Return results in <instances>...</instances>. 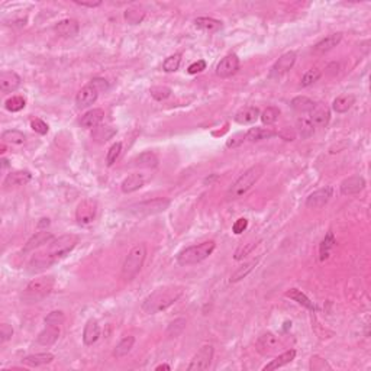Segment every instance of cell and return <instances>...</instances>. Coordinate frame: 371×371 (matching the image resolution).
<instances>
[{
  "label": "cell",
  "mask_w": 371,
  "mask_h": 371,
  "mask_svg": "<svg viewBox=\"0 0 371 371\" xmlns=\"http://www.w3.org/2000/svg\"><path fill=\"white\" fill-rule=\"evenodd\" d=\"M77 244H79V237L74 235V234H67L63 237L54 238L47 245V248L44 251L37 253L32 257L29 267H31L32 271L48 269L49 266H52L60 260L65 258L76 248Z\"/></svg>",
  "instance_id": "cell-1"
},
{
  "label": "cell",
  "mask_w": 371,
  "mask_h": 371,
  "mask_svg": "<svg viewBox=\"0 0 371 371\" xmlns=\"http://www.w3.org/2000/svg\"><path fill=\"white\" fill-rule=\"evenodd\" d=\"M182 63V54H174L166 58V61L163 63V70L166 73H174L179 70Z\"/></svg>",
  "instance_id": "cell-43"
},
{
  "label": "cell",
  "mask_w": 371,
  "mask_h": 371,
  "mask_svg": "<svg viewBox=\"0 0 371 371\" xmlns=\"http://www.w3.org/2000/svg\"><path fill=\"white\" fill-rule=\"evenodd\" d=\"M296 58H297V56H296L294 51H290V52L283 54V56L277 60L276 64L273 65V68H271V76L280 77V76L286 74L289 70H292L293 65L296 63Z\"/></svg>",
  "instance_id": "cell-14"
},
{
  "label": "cell",
  "mask_w": 371,
  "mask_h": 371,
  "mask_svg": "<svg viewBox=\"0 0 371 371\" xmlns=\"http://www.w3.org/2000/svg\"><path fill=\"white\" fill-rule=\"evenodd\" d=\"M341 40H342V33H340V32H338V33L328 35L326 38L319 41L315 47H313V52H315V54H325V52H328V51H331V49L337 47L341 42Z\"/></svg>",
  "instance_id": "cell-24"
},
{
  "label": "cell",
  "mask_w": 371,
  "mask_h": 371,
  "mask_svg": "<svg viewBox=\"0 0 371 371\" xmlns=\"http://www.w3.org/2000/svg\"><path fill=\"white\" fill-rule=\"evenodd\" d=\"M25 104H26V102H25V99L22 96H13V97H10V99L6 100L5 108H6L9 112H19L24 109Z\"/></svg>",
  "instance_id": "cell-45"
},
{
  "label": "cell",
  "mask_w": 371,
  "mask_h": 371,
  "mask_svg": "<svg viewBox=\"0 0 371 371\" xmlns=\"http://www.w3.org/2000/svg\"><path fill=\"white\" fill-rule=\"evenodd\" d=\"M74 3L79 5V6H83V8H97V6L102 5L100 0H97V2H79V0H76Z\"/></svg>",
  "instance_id": "cell-57"
},
{
  "label": "cell",
  "mask_w": 371,
  "mask_h": 371,
  "mask_svg": "<svg viewBox=\"0 0 371 371\" xmlns=\"http://www.w3.org/2000/svg\"><path fill=\"white\" fill-rule=\"evenodd\" d=\"M239 58L235 54H228L226 57H223L218 67H216V76L221 77V79H228L231 76H234L235 73L239 70Z\"/></svg>",
  "instance_id": "cell-10"
},
{
  "label": "cell",
  "mask_w": 371,
  "mask_h": 371,
  "mask_svg": "<svg viewBox=\"0 0 371 371\" xmlns=\"http://www.w3.org/2000/svg\"><path fill=\"white\" fill-rule=\"evenodd\" d=\"M131 167H138V168H155L158 166V157L151 152V151H147V152H143L139 154L138 157H135L132 161Z\"/></svg>",
  "instance_id": "cell-26"
},
{
  "label": "cell",
  "mask_w": 371,
  "mask_h": 371,
  "mask_svg": "<svg viewBox=\"0 0 371 371\" xmlns=\"http://www.w3.org/2000/svg\"><path fill=\"white\" fill-rule=\"evenodd\" d=\"M60 338V326L57 325H47L42 331L40 332L37 342L40 345L44 347H49V345H54L57 341Z\"/></svg>",
  "instance_id": "cell-18"
},
{
  "label": "cell",
  "mask_w": 371,
  "mask_h": 371,
  "mask_svg": "<svg viewBox=\"0 0 371 371\" xmlns=\"http://www.w3.org/2000/svg\"><path fill=\"white\" fill-rule=\"evenodd\" d=\"M203 70H206V61L205 60H199V61H196V63H193L190 65L187 72H189L190 74H198V73H202Z\"/></svg>",
  "instance_id": "cell-55"
},
{
  "label": "cell",
  "mask_w": 371,
  "mask_h": 371,
  "mask_svg": "<svg viewBox=\"0 0 371 371\" xmlns=\"http://www.w3.org/2000/svg\"><path fill=\"white\" fill-rule=\"evenodd\" d=\"M150 93L155 100L161 102V100H166L171 96V89L167 86H152L150 89Z\"/></svg>",
  "instance_id": "cell-44"
},
{
  "label": "cell",
  "mask_w": 371,
  "mask_h": 371,
  "mask_svg": "<svg viewBox=\"0 0 371 371\" xmlns=\"http://www.w3.org/2000/svg\"><path fill=\"white\" fill-rule=\"evenodd\" d=\"M278 116H280V109L276 108V106H269L267 109H264L262 113H260V119L261 122L264 125H273L276 123L278 120Z\"/></svg>",
  "instance_id": "cell-39"
},
{
  "label": "cell",
  "mask_w": 371,
  "mask_h": 371,
  "mask_svg": "<svg viewBox=\"0 0 371 371\" xmlns=\"http://www.w3.org/2000/svg\"><path fill=\"white\" fill-rule=\"evenodd\" d=\"M286 297H289V299L297 302L299 305H302L303 308L309 309V310H315V305H313V302L309 299L305 293L300 292L299 289H290L289 292H286Z\"/></svg>",
  "instance_id": "cell-34"
},
{
  "label": "cell",
  "mask_w": 371,
  "mask_h": 371,
  "mask_svg": "<svg viewBox=\"0 0 371 371\" xmlns=\"http://www.w3.org/2000/svg\"><path fill=\"white\" fill-rule=\"evenodd\" d=\"M54 29L56 32L60 35V37H63V38H73V37H76L80 31V25L77 21H74V19H64L61 22H58V24L54 26Z\"/></svg>",
  "instance_id": "cell-20"
},
{
  "label": "cell",
  "mask_w": 371,
  "mask_h": 371,
  "mask_svg": "<svg viewBox=\"0 0 371 371\" xmlns=\"http://www.w3.org/2000/svg\"><path fill=\"white\" fill-rule=\"evenodd\" d=\"M214 352L215 349L212 345H203V347L199 349L198 352L195 354V357L191 358L187 370L189 371H202L207 370L212 364L214 360Z\"/></svg>",
  "instance_id": "cell-8"
},
{
  "label": "cell",
  "mask_w": 371,
  "mask_h": 371,
  "mask_svg": "<svg viewBox=\"0 0 371 371\" xmlns=\"http://www.w3.org/2000/svg\"><path fill=\"white\" fill-rule=\"evenodd\" d=\"M145 257H147L145 244H136L128 253L127 258L123 261V266H122V271H120V276L125 281H131L138 276V273L143 270Z\"/></svg>",
  "instance_id": "cell-6"
},
{
  "label": "cell",
  "mask_w": 371,
  "mask_h": 371,
  "mask_svg": "<svg viewBox=\"0 0 371 371\" xmlns=\"http://www.w3.org/2000/svg\"><path fill=\"white\" fill-rule=\"evenodd\" d=\"M332 193L333 190L332 187H324V189H319L313 191L312 195H309L308 199H306V206L309 209H321L324 207L332 198Z\"/></svg>",
  "instance_id": "cell-11"
},
{
  "label": "cell",
  "mask_w": 371,
  "mask_h": 371,
  "mask_svg": "<svg viewBox=\"0 0 371 371\" xmlns=\"http://www.w3.org/2000/svg\"><path fill=\"white\" fill-rule=\"evenodd\" d=\"M25 134L17 131V129H8L2 134V139L3 143L8 144H15V145H21V144L25 143Z\"/></svg>",
  "instance_id": "cell-38"
},
{
  "label": "cell",
  "mask_w": 371,
  "mask_h": 371,
  "mask_svg": "<svg viewBox=\"0 0 371 371\" xmlns=\"http://www.w3.org/2000/svg\"><path fill=\"white\" fill-rule=\"evenodd\" d=\"M135 338L134 337H125L123 340H120L116 344V347L113 349V357L115 358H123L131 352V349L134 348Z\"/></svg>",
  "instance_id": "cell-36"
},
{
  "label": "cell",
  "mask_w": 371,
  "mask_h": 371,
  "mask_svg": "<svg viewBox=\"0 0 371 371\" xmlns=\"http://www.w3.org/2000/svg\"><path fill=\"white\" fill-rule=\"evenodd\" d=\"M257 347H258V351H260L261 354L270 356V354L276 352L277 348H280V341L277 340V337L274 333L266 332L257 341Z\"/></svg>",
  "instance_id": "cell-17"
},
{
  "label": "cell",
  "mask_w": 371,
  "mask_h": 371,
  "mask_svg": "<svg viewBox=\"0 0 371 371\" xmlns=\"http://www.w3.org/2000/svg\"><path fill=\"white\" fill-rule=\"evenodd\" d=\"M100 337V326L96 319H89L87 324L84 325V331H83V342L84 345H93L97 342Z\"/></svg>",
  "instance_id": "cell-21"
},
{
  "label": "cell",
  "mask_w": 371,
  "mask_h": 371,
  "mask_svg": "<svg viewBox=\"0 0 371 371\" xmlns=\"http://www.w3.org/2000/svg\"><path fill=\"white\" fill-rule=\"evenodd\" d=\"M354 103H356V96L354 95L338 96L332 103V109L337 113H345L352 108Z\"/></svg>",
  "instance_id": "cell-30"
},
{
  "label": "cell",
  "mask_w": 371,
  "mask_h": 371,
  "mask_svg": "<svg viewBox=\"0 0 371 371\" xmlns=\"http://www.w3.org/2000/svg\"><path fill=\"white\" fill-rule=\"evenodd\" d=\"M184 326H186V319H175L174 322L170 324L168 326V329H167V335L168 337H177L179 333H182V331L184 329Z\"/></svg>",
  "instance_id": "cell-48"
},
{
  "label": "cell",
  "mask_w": 371,
  "mask_h": 371,
  "mask_svg": "<svg viewBox=\"0 0 371 371\" xmlns=\"http://www.w3.org/2000/svg\"><path fill=\"white\" fill-rule=\"evenodd\" d=\"M215 248H216V244L214 241H206L202 244L187 246L179 253L177 262H179V266H193V264L202 262L212 255Z\"/></svg>",
  "instance_id": "cell-5"
},
{
  "label": "cell",
  "mask_w": 371,
  "mask_h": 371,
  "mask_svg": "<svg viewBox=\"0 0 371 371\" xmlns=\"http://www.w3.org/2000/svg\"><path fill=\"white\" fill-rule=\"evenodd\" d=\"M297 131L302 138H310L313 132H315V127L313 123L310 122V119L308 118H300L297 119Z\"/></svg>",
  "instance_id": "cell-41"
},
{
  "label": "cell",
  "mask_w": 371,
  "mask_h": 371,
  "mask_svg": "<svg viewBox=\"0 0 371 371\" xmlns=\"http://www.w3.org/2000/svg\"><path fill=\"white\" fill-rule=\"evenodd\" d=\"M120 151H122V144L120 143H116L112 145L111 148H109V151H108V155H106V163H108V166L111 167L116 163V160H118L119 155H120Z\"/></svg>",
  "instance_id": "cell-47"
},
{
  "label": "cell",
  "mask_w": 371,
  "mask_h": 371,
  "mask_svg": "<svg viewBox=\"0 0 371 371\" xmlns=\"http://www.w3.org/2000/svg\"><path fill=\"white\" fill-rule=\"evenodd\" d=\"M290 104H292V108L296 112H300V113H309V112L315 108L316 103L313 102L312 99L306 97V96H297V97L292 99Z\"/></svg>",
  "instance_id": "cell-35"
},
{
  "label": "cell",
  "mask_w": 371,
  "mask_h": 371,
  "mask_svg": "<svg viewBox=\"0 0 371 371\" xmlns=\"http://www.w3.org/2000/svg\"><path fill=\"white\" fill-rule=\"evenodd\" d=\"M333 246H335V237H333L332 232H328L326 237L322 239L321 246H319V260L321 261L328 260L329 255H331V251Z\"/></svg>",
  "instance_id": "cell-37"
},
{
  "label": "cell",
  "mask_w": 371,
  "mask_h": 371,
  "mask_svg": "<svg viewBox=\"0 0 371 371\" xmlns=\"http://www.w3.org/2000/svg\"><path fill=\"white\" fill-rule=\"evenodd\" d=\"M22 79L15 72H3L0 74V90L3 93H13L21 87Z\"/></svg>",
  "instance_id": "cell-16"
},
{
  "label": "cell",
  "mask_w": 371,
  "mask_h": 371,
  "mask_svg": "<svg viewBox=\"0 0 371 371\" xmlns=\"http://www.w3.org/2000/svg\"><path fill=\"white\" fill-rule=\"evenodd\" d=\"M365 189V180L361 175H351L341 183V193L344 196H352L358 195L360 191Z\"/></svg>",
  "instance_id": "cell-15"
},
{
  "label": "cell",
  "mask_w": 371,
  "mask_h": 371,
  "mask_svg": "<svg viewBox=\"0 0 371 371\" xmlns=\"http://www.w3.org/2000/svg\"><path fill=\"white\" fill-rule=\"evenodd\" d=\"M170 206V200L167 199H154L148 202H143L131 207V214L135 216H148V215H155L160 212H164Z\"/></svg>",
  "instance_id": "cell-7"
},
{
  "label": "cell",
  "mask_w": 371,
  "mask_h": 371,
  "mask_svg": "<svg viewBox=\"0 0 371 371\" xmlns=\"http://www.w3.org/2000/svg\"><path fill=\"white\" fill-rule=\"evenodd\" d=\"M309 113H310V122L315 128H325L331 120V111L326 104L322 103L315 104V108Z\"/></svg>",
  "instance_id": "cell-13"
},
{
  "label": "cell",
  "mask_w": 371,
  "mask_h": 371,
  "mask_svg": "<svg viewBox=\"0 0 371 371\" xmlns=\"http://www.w3.org/2000/svg\"><path fill=\"white\" fill-rule=\"evenodd\" d=\"M116 135V129L112 127H97L93 129L92 132V138L93 141L99 144L108 143L109 139H112L113 136Z\"/></svg>",
  "instance_id": "cell-33"
},
{
  "label": "cell",
  "mask_w": 371,
  "mask_h": 371,
  "mask_svg": "<svg viewBox=\"0 0 371 371\" xmlns=\"http://www.w3.org/2000/svg\"><path fill=\"white\" fill-rule=\"evenodd\" d=\"M248 228V221L245 218H239L238 221H235L234 226H232V231L235 235H241L242 232H245V229Z\"/></svg>",
  "instance_id": "cell-53"
},
{
  "label": "cell",
  "mask_w": 371,
  "mask_h": 371,
  "mask_svg": "<svg viewBox=\"0 0 371 371\" xmlns=\"http://www.w3.org/2000/svg\"><path fill=\"white\" fill-rule=\"evenodd\" d=\"M260 118V111L255 106H245L235 113V122L239 125H251Z\"/></svg>",
  "instance_id": "cell-19"
},
{
  "label": "cell",
  "mask_w": 371,
  "mask_h": 371,
  "mask_svg": "<svg viewBox=\"0 0 371 371\" xmlns=\"http://www.w3.org/2000/svg\"><path fill=\"white\" fill-rule=\"evenodd\" d=\"M54 361V356L51 352H41V354H33V356L25 357L22 363L28 367H42Z\"/></svg>",
  "instance_id": "cell-29"
},
{
  "label": "cell",
  "mask_w": 371,
  "mask_h": 371,
  "mask_svg": "<svg viewBox=\"0 0 371 371\" xmlns=\"http://www.w3.org/2000/svg\"><path fill=\"white\" fill-rule=\"evenodd\" d=\"M64 321H65V316H64L61 310H52V312H49L47 317H45V324L47 325H57V326H60Z\"/></svg>",
  "instance_id": "cell-49"
},
{
  "label": "cell",
  "mask_w": 371,
  "mask_h": 371,
  "mask_svg": "<svg viewBox=\"0 0 371 371\" xmlns=\"http://www.w3.org/2000/svg\"><path fill=\"white\" fill-rule=\"evenodd\" d=\"M257 264H258V260H254L251 261V262H248V264H245V266H242V267H239V269L231 276V283H237V281H239V280H242V278H245V277L248 276L251 271H253L255 267H257Z\"/></svg>",
  "instance_id": "cell-40"
},
{
  "label": "cell",
  "mask_w": 371,
  "mask_h": 371,
  "mask_svg": "<svg viewBox=\"0 0 371 371\" xmlns=\"http://www.w3.org/2000/svg\"><path fill=\"white\" fill-rule=\"evenodd\" d=\"M262 174H264V167L260 166V164L248 168V170L238 179L237 182L229 187L228 193H226V199H228V200H237V199L242 198L245 193H248L254 184L260 180Z\"/></svg>",
  "instance_id": "cell-3"
},
{
  "label": "cell",
  "mask_w": 371,
  "mask_h": 371,
  "mask_svg": "<svg viewBox=\"0 0 371 371\" xmlns=\"http://www.w3.org/2000/svg\"><path fill=\"white\" fill-rule=\"evenodd\" d=\"M96 215H97V203L92 199H86L76 209V221L79 222L80 225L87 226V225L93 223Z\"/></svg>",
  "instance_id": "cell-9"
},
{
  "label": "cell",
  "mask_w": 371,
  "mask_h": 371,
  "mask_svg": "<svg viewBox=\"0 0 371 371\" xmlns=\"http://www.w3.org/2000/svg\"><path fill=\"white\" fill-rule=\"evenodd\" d=\"M184 293V287L175 285H168L158 287L150 293L143 302V310L148 315H155L168 309L180 299Z\"/></svg>",
  "instance_id": "cell-2"
},
{
  "label": "cell",
  "mask_w": 371,
  "mask_h": 371,
  "mask_svg": "<svg viewBox=\"0 0 371 371\" xmlns=\"http://www.w3.org/2000/svg\"><path fill=\"white\" fill-rule=\"evenodd\" d=\"M244 141H245L244 132H238V134L232 135L228 141H226V147H228V148H237V147H239L241 144H244Z\"/></svg>",
  "instance_id": "cell-52"
},
{
  "label": "cell",
  "mask_w": 371,
  "mask_h": 371,
  "mask_svg": "<svg viewBox=\"0 0 371 371\" xmlns=\"http://www.w3.org/2000/svg\"><path fill=\"white\" fill-rule=\"evenodd\" d=\"M31 128L37 132V134L40 135L48 134V131H49V127H48L42 119H33L31 122Z\"/></svg>",
  "instance_id": "cell-50"
},
{
  "label": "cell",
  "mask_w": 371,
  "mask_h": 371,
  "mask_svg": "<svg viewBox=\"0 0 371 371\" xmlns=\"http://www.w3.org/2000/svg\"><path fill=\"white\" fill-rule=\"evenodd\" d=\"M123 17H125V21L129 25H139L144 21V17H145V12L141 10V9L131 8L123 13Z\"/></svg>",
  "instance_id": "cell-42"
},
{
  "label": "cell",
  "mask_w": 371,
  "mask_h": 371,
  "mask_svg": "<svg viewBox=\"0 0 371 371\" xmlns=\"http://www.w3.org/2000/svg\"><path fill=\"white\" fill-rule=\"evenodd\" d=\"M155 370H157V371H161V370L170 371V370H171V367H170L168 364H161V365H158V367H155Z\"/></svg>",
  "instance_id": "cell-58"
},
{
  "label": "cell",
  "mask_w": 371,
  "mask_h": 371,
  "mask_svg": "<svg viewBox=\"0 0 371 371\" xmlns=\"http://www.w3.org/2000/svg\"><path fill=\"white\" fill-rule=\"evenodd\" d=\"M97 97H99V90L93 84H87L76 96V104L79 109H84L92 106L97 100Z\"/></svg>",
  "instance_id": "cell-12"
},
{
  "label": "cell",
  "mask_w": 371,
  "mask_h": 371,
  "mask_svg": "<svg viewBox=\"0 0 371 371\" xmlns=\"http://www.w3.org/2000/svg\"><path fill=\"white\" fill-rule=\"evenodd\" d=\"M103 118H104V112L102 109H92L81 116L80 123L86 129H95V128L100 127Z\"/></svg>",
  "instance_id": "cell-22"
},
{
  "label": "cell",
  "mask_w": 371,
  "mask_h": 371,
  "mask_svg": "<svg viewBox=\"0 0 371 371\" xmlns=\"http://www.w3.org/2000/svg\"><path fill=\"white\" fill-rule=\"evenodd\" d=\"M54 285H56V278L52 276L37 277L28 283L22 294V299L28 303H38L52 292Z\"/></svg>",
  "instance_id": "cell-4"
},
{
  "label": "cell",
  "mask_w": 371,
  "mask_h": 371,
  "mask_svg": "<svg viewBox=\"0 0 371 371\" xmlns=\"http://www.w3.org/2000/svg\"><path fill=\"white\" fill-rule=\"evenodd\" d=\"M2 166H3V168H6V167L9 166V161L6 160V158H3V160H2Z\"/></svg>",
  "instance_id": "cell-60"
},
{
  "label": "cell",
  "mask_w": 371,
  "mask_h": 371,
  "mask_svg": "<svg viewBox=\"0 0 371 371\" xmlns=\"http://www.w3.org/2000/svg\"><path fill=\"white\" fill-rule=\"evenodd\" d=\"M52 239H54V235H52L51 232H47V231L37 232V234L32 235V237L29 238V241L25 244L24 251L26 253V251H32V250H35V248H40L42 245L49 244Z\"/></svg>",
  "instance_id": "cell-23"
},
{
  "label": "cell",
  "mask_w": 371,
  "mask_h": 371,
  "mask_svg": "<svg viewBox=\"0 0 371 371\" xmlns=\"http://www.w3.org/2000/svg\"><path fill=\"white\" fill-rule=\"evenodd\" d=\"M144 184H145V177H144V174L135 173V174H131V175H128L127 179L122 182V184H120V190L128 195V193H134L136 190H139L141 187H144Z\"/></svg>",
  "instance_id": "cell-25"
},
{
  "label": "cell",
  "mask_w": 371,
  "mask_h": 371,
  "mask_svg": "<svg viewBox=\"0 0 371 371\" xmlns=\"http://www.w3.org/2000/svg\"><path fill=\"white\" fill-rule=\"evenodd\" d=\"M32 180V174L29 171H15V173L8 174L6 180H5V186H24L26 183Z\"/></svg>",
  "instance_id": "cell-32"
},
{
  "label": "cell",
  "mask_w": 371,
  "mask_h": 371,
  "mask_svg": "<svg viewBox=\"0 0 371 371\" xmlns=\"http://www.w3.org/2000/svg\"><path fill=\"white\" fill-rule=\"evenodd\" d=\"M296 358V351L294 349H289L286 351L283 354H280L278 357H276V360H273L271 363H269L262 370L264 371H270V370H277L280 367H285L287 364H290Z\"/></svg>",
  "instance_id": "cell-28"
},
{
  "label": "cell",
  "mask_w": 371,
  "mask_h": 371,
  "mask_svg": "<svg viewBox=\"0 0 371 371\" xmlns=\"http://www.w3.org/2000/svg\"><path fill=\"white\" fill-rule=\"evenodd\" d=\"M12 335H13V329H12V326L8 324H3L0 325V337H2V342H6L12 338Z\"/></svg>",
  "instance_id": "cell-54"
},
{
  "label": "cell",
  "mask_w": 371,
  "mask_h": 371,
  "mask_svg": "<svg viewBox=\"0 0 371 371\" xmlns=\"http://www.w3.org/2000/svg\"><path fill=\"white\" fill-rule=\"evenodd\" d=\"M48 225H49V219H45V218H44V219H41V222L38 223V226H40V228H42V226H48Z\"/></svg>",
  "instance_id": "cell-59"
},
{
  "label": "cell",
  "mask_w": 371,
  "mask_h": 371,
  "mask_svg": "<svg viewBox=\"0 0 371 371\" xmlns=\"http://www.w3.org/2000/svg\"><path fill=\"white\" fill-rule=\"evenodd\" d=\"M276 136V132L271 131V129H266V128H251L248 132H245V141H250V143H258L262 139H270Z\"/></svg>",
  "instance_id": "cell-27"
},
{
  "label": "cell",
  "mask_w": 371,
  "mask_h": 371,
  "mask_svg": "<svg viewBox=\"0 0 371 371\" xmlns=\"http://www.w3.org/2000/svg\"><path fill=\"white\" fill-rule=\"evenodd\" d=\"M255 242H250V244H245L242 245V246H239L237 250V253H235V255H234V258L235 260H242L244 257H246L248 254L251 253L253 251L254 248H255Z\"/></svg>",
  "instance_id": "cell-51"
},
{
  "label": "cell",
  "mask_w": 371,
  "mask_h": 371,
  "mask_svg": "<svg viewBox=\"0 0 371 371\" xmlns=\"http://www.w3.org/2000/svg\"><path fill=\"white\" fill-rule=\"evenodd\" d=\"M321 76H322V72L321 70H317V68H312V70H309L308 73H305V76L302 77V87H309L312 86L313 83H316L317 80L321 79Z\"/></svg>",
  "instance_id": "cell-46"
},
{
  "label": "cell",
  "mask_w": 371,
  "mask_h": 371,
  "mask_svg": "<svg viewBox=\"0 0 371 371\" xmlns=\"http://www.w3.org/2000/svg\"><path fill=\"white\" fill-rule=\"evenodd\" d=\"M90 84H93V86L99 90V92H102V90H108V87H109V84H108V81L104 79H100V77H96V79L92 80V83Z\"/></svg>",
  "instance_id": "cell-56"
},
{
  "label": "cell",
  "mask_w": 371,
  "mask_h": 371,
  "mask_svg": "<svg viewBox=\"0 0 371 371\" xmlns=\"http://www.w3.org/2000/svg\"><path fill=\"white\" fill-rule=\"evenodd\" d=\"M195 25H196V28L205 32H218L219 29H222L221 21L214 19V17H206V16L195 19Z\"/></svg>",
  "instance_id": "cell-31"
}]
</instances>
